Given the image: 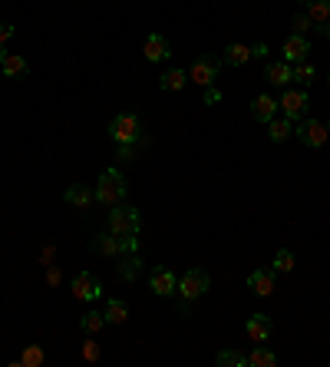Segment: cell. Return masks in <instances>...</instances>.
<instances>
[{"instance_id": "obj_8", "label": "cell", "mask_w": 330, "mask_h": 367, "mask_svg": "<svg viewBox=\"0 0 330 367\" xmlns=\"http://www.w3.org/2000/svg\"><path fill=\"white\" fill-rule=\"evenodd\" d=\"M73 298L76 301H96L99 295H103V281L96 278V275H89V271H79V275H73Z\"/></svg>"}, {"instance_id": "obj_28", "label": "cell", "mask_w": 330, "mask_h": 367, "mask_svg": "<svg viewBox=\"0 0 330 367\" xmlns=\"http://www.w3.org/2000/svg\"><path fill=\"white\" fill-rule=\"evenodd\" d=\"M142 271V261H139V255H136V251H129V258L123 261V278L126 281H132L136 278V275H139Z\"/></svg>"}, {"instance_id": "obj_19", "label": "cell", "mask_w": 330, "mask_h": 367, "mask_svg": "<svg viewBox=\"0 0 330 367\" xmlns=\"http://www.w3.org/2000/svg\"><path fill=\"white\" fill-rule=\"evenodd\" d=\"M0 70H4V77L7 80H20L30 73V63L23 57H17V53H7V60L0 63Z\"/></svg>"}, {"instance_id": "obj_7", "label": "cell", "mask_w": 330, "mask_h": 367, "mask_svg": "<svg viewBox=\"0 0 330 367\" xmlns=\"http://www.w3.org/2000/svg\"><path fill=\"white\" fill-rule=\"evenodd\" d=\"M218 70H221V60H215V57H198L195 63H192V73H189V80L195 83V87H215L218 83Z\"/></svg>"}, {"instance_id": "obj_30", "label": "cell", "mask_w": 330, "mask_h": 367, "mask_svg": "<svg viewBox=\"0 0 330 367\" xmlns=\"http://www.w3.org/2000/svg\"><path fill=\"white\" fill-rule=\"evenodd\" d=\"M291 27H294V33H307V30H311L314 23H311V17H307V13H294Z\"/></svg>"}, {"instance_id": "obj_14", "label": "cell", "mask_w": 330, "mask_h": 367, "mask_svg": "<svg viewBox=\"0 0 330 367\" xmlns=\"http://www.w3.org/2000/svg\"><path fill=\"white\" fill-rule=\"evenodd\" d=\"M277 109H281L277 106V99H274L271 93H261V97H255V103H251V116H255L258 123L268 126L274 116H277Z\"/></svg>"}, {"instance_id": "obj_6", "label": "cell", "mask_w": 330, "mask_h": 367, "mask_svg": "<svg viewBox=\"0 0 330 367\" xmlns=\"http://www.w3.org/2000/svg\"><path fill=\"white\" fill-rule=\"evenodd\" d=\"M294 136H297L304 146H311V149H321V146L327 143L330 129L321 123V119H301V123H294Z\"/></svg>"}, {"instance_id": "obj_3", "label": "cell", "mask_w": 330, "mask_h": 367, "mask_svg": "<svg viewBox=\"0 0 330 367\" xmlns=\"http://www.w3.org/2000/svg\"><path fill=\"white\" fill-rule=\"evenodd\" d=\"M109 136H113L116 146H126V143H139L142 139V123L136 113L123 109V113H116L113 123H109Z\"/></svg>"}, {"instance_id": "obj_11", "label": "cell", "mask_w": 330, "mask_h": 367, "mask_svg": "<svg viewBox=\"0 0 330 367\" xmlns=\"http://www.w3.org/2000/svg\"><path fill=\"white\" fill-rule=\"evenodd\" d=\"M245 331H248V338L255 341V344H264V341L271 338V331H274V324H271V318L268 314H251V318L245 321Z\"/></svg>"}, {"instance_id": "obj_15", "label": "cell", "mask_w": 330, "mask_h": 367, "mask_svg": "<svg viewBox=\"0 0 330 367\" xmlns=\"http://www.w3.org/2000/svg\"><path fill=\"white\" fill-rule=\"evenodd\" d=\"M248 288L255 291L258 298H271V291H274V271L255 268L251 275H248Z\"/></svg>"}, {"instance_id": "obj_16", "label": "cell", "mask_w": 330, "mask_h": 367, "mask_svg": "<svg viewBox=\"0 0 330 367\" xmlns=\"http://www.w3.org/2000/svg\"><path fill=\"white\" fill-rule=\"evenodd\" d=\"M63 199H66V205H73V209H89V205L96 202V192L86 189V185H70Z\"/></svg>"}, {"instance_id": "obj_4", "label": "cell", "mask_w": 330, "mask_h": 367, "mask_svg": "<svg viewBox=\"0 0 330 367\" xmlns=\"http://www.w3.org/2000/svg\"><path fill=\"white\" fill-rule=\"evenodd\" d=\"M208 285H211V278H208L205 268H189L185 275L179 278V295L182 301H198L202 295L208 291Z\"/></svg>"}, {"instance_id": "obj_31", "label": "cell", "mask_w": 330, "mask_h": 367, "mask_svg": "<svg viewBox=\"0 0 330 367\" xmlns=\"http://www.w3.org/2000/svg\"><path fill=\"white\" fill-rule=\"evenodd\" d=\"M99 354H103V351H99V344H96V341H86V344H83V358L89 361V364H96V361H99Z\"/></svg>"}, {"instance_id": "obj_21", "label": "cell", "mask_w": 330, "mask_h": 367, "mask_svg": "<svg viewBox=\"0 0 330 367\" xmlns=\"http://www.w3.org/2000/svg\"><path fill=\"white\" fill-rule=\"evenodd\" d=\"M248 60H251V47H245V43H231L221 53V63H228V67H245Z\"/></svg>"}, {"instance_id": "obj_32", "label": "cell", "mask_w": 330, "mask_h": 367, "mask_svg": "<svg viewBox=\"0 0 330 367\" xmlns=\"http://www.w3.org/2000/svg\"><path fill=\"white\" fill-rule=\"evenodd\" d=\"M139 155V143H126L119 146V159H136Z\"/></svg>"}, {"instance_id": "obj_1", "label": "cell", "mask_w": 330, "mask_h": 367, "mask_svg": "<svg viewBox=\"0 0 330 367\" xmlns=\"http://www.w3.org/2000/svg\"><path fill=\"white\" fill-rule=\"evenodd\" d=\"M96 202H103L106 209H113V205H119L126 199V192H129V185H126L123 172L119 169H106L103 175H99V182H96Z\"/></svg>"}, {"instance_id": "obj_5", "label": "cell", "mask_w": 330, "mask_h": 367, "mask_svg": "<svg viewBox=\"0 0 330 367\" xmlns=\"http://www.w3.org/2000/svg\"><path fill=\"white\" fill-rule=\"evenodd\" d=\"M277 106H281V113L291 123H301L304 116H307V106H311V99H307V89H287L281 99H277Z\"/></svg>"}, {"instance_id": "obj_17", "label": "cell", "mask_w": 330, "mask_h": 367, "mask_svg": "<svg viewBox=\"0 0 330 367\" xmlns=\"http://www.w3.org/2000/svg\"><path fill=\"white\" fill-rule=\"evenodd\" d=\"M268 136H271V143H287L294 136V123L287 116H274L268 123Z\"/></svg>"}, {"instance_id": "obj_29", "label": "cell", "mask_w": 330, "mask_h": 367, "mask_svg": "<svg viewBox=\"0 0 330 367\" xmlns=\"http://www.w3.org/2000/svg\"><path fill=\"white\" fill-rule=\"evenodd\" d=\"M20 364H27V367H40V364H43V348H37V344H30V348L23 351V358H20Z\"/></svg>"}, {"instance_id": "obj_13", "label": "cell", "mask_w": 330, "mask_h": 367, "mask_svg": "<svg viewBox=\"0 0 330 367\" xmlns=\"http://www.w3.org/2000/svg\"><path fill=\"white\" fill-rule=\"evenodd\" d=\"M264 80L271 83V87H287L294 80V67L291 63H284V60H268V67H264Z\"/></svg>"}, {"instance_id": "obj_10", "label": "cell", "mask_w": 330, "mask_h": 367, "mask_svg": "<svg viewBox=\"0 0 330 367\" xmlns=\"http://www.w3.org/2000/svg\"><path fill=\"white\" fill-rule=\"evenodd\" d=\"M281 57H284V63H301V60H307L311 57V43H307V37H304V33H291V37L284 40Z\"/></svg>"}, {"instance_id": "obj_12", "label": "cell", "mask_w": 330, "mask_h": 367, "mask_svg": "<svg viewBox=\"0 0 330 367\" xmlns=\"http://www.w3.org/2000/svg\"><path fill=\"white\" fill-rule=\"evenodd\" d=\"M142 53H145V60H149V63H162V60L172 57V47H169V40L162 37V33H149V37H145V50H142Z\"/></svg>"}, {"instance_id": "obj_35", "label": "cell", "mask_w": 330, "mask_h": 367, "mask_svg": "<svg viewBox=\"0 0 330 367\" xmlns=\"http://www.w3.org/2000/svg\"><path fill=\"white\" fill-rule=\"evenodd\" d=\"M10 37H13V27H10V23H0V43H7Z\"/></svg>"}, {"instance_id": "obj_2", "label": "cell", "mask_w": 330, "mask_h": 367, "mask_svg": "<svg viewBox=\"0 0 330 367\" xmlns=\"http://www.w3.org/2000/svg\"><path fill=\"white\" fill-rule=\"evenodd\" d=\"M109 229H113V235H119V239H129V235H139L142 229V215L139 209H132V205H113L109 209Z\"/></svg>"}, {"instance_id": "obj_22", "label": "cell", "mask_w": 330, "mask_h": 367, "mask_svg": "<svg viewBox=\"0 0 330 367\" xmlns=\"http://www.w3.org/2000/svg\"><path fill=\"white\" fill-rule=\"evenodd\" d=\"M189 83V73L185 70H169V73H162V80H159V87H162V93H179L182 87Z\"/></svg>"}, {"instance_id": "obj_26", "label": "cell", "mask_w": 330, "mask_h": 367, "mask_svg": "<svg viewBox=\"0 0 330 367\" xmlns=\"http://www.w3.org/2000/svg\"><path fill=\"white\" fill-rule=\"evenodd\" d=\"M271 271H281V275H287V271H294V251L291 248H281L277 255H274V268Z\"/></svg>"}, {"instance_id": "obj_27", "label": "cell", "mask_w": 330, "mask_h": 367, "mask_svg": "<svg viewBox=\"0 0 330 367\" xmlns=\"http://www.w3.org/2000/svg\"><path fill=\"white\" fill-rule=\"evenodd\" d=\"M294 67V80L301 83V87H311L314 83V67L307 63V60H301V63H291Z\"/></svg>"}, {"instance_id": "obj_23", "label": "cell", "mask_w": 330, "mask_h": 367, "mask_svg": "<svg viewBox=\"0 0 330 367\" xmlns=\"http://www.w3.org/2000/svg\"><path fill=\"white\" fill-rule=\"evenodd\" d=\"M103 328H106V314H99V311H86L83 318H79V331H83V334H89V338H93V334H99Z\"/></svg>"}, {"instance_id": "obj_34", "label": "cell", "mask_w": 330, "mask_h": 367, "mask_svg": "<svg viewBox=\"0 0 330 367\" xmlns=\"http://www.w3.org/2000/svg\"><path fill=\"white\" fill-rule=\"evenodd\" d=\"M251 57L268 60V47H264V43H255V47H251Z\"/></svg>"}, {"instance_id": "obj_33", "label": "cell", "mask_w": 330, "mask_h": 367, "mask_svg": "<svg viewBox=\"0 0 330 367\" xmlns=\"http://www.w3.org/2000/svg\"><path fill=\"white\" fill-rule=\"evenodd\" d=\"M208 103V106H215V103H221V89L218 87H205V97H202Z\"/></svg>"}, {"instance_id": "obj_25", "label": "cell", "mask_w": 330, "mask_h": 367, "mask_svg": "<svg viewBox=\"0 0 330 367\" xmlns=\"http://www.w3.org/2000/svg\"><path fill=\"white\" fill-rule=\"evenodd\" d=\"M277 358H274V351H268L264 344H258L251 354H248V367H274Z\"/></svg>"}, {"instance_id": "obj_20", "label": "cell", "mask_w": 330, "mask_h": 367, "mask_svg": "<svg viewBox=\"0 0 330 367\" xmlns=\"http://www.w3.org/2000/svg\"><path fill=\"white\" fill-rule=\"evenodd\" d=\"M103 314H106V324H126V321H129V305L119 298H109Z\"/></svg>"}, {"instance_id": "obj_37", "label": "cell", "mask_w": 330, "mask_h": 367, "mask_svg": "<svg viewBox=\"0 0 330 367\" xmlns=\"http://www.w3.org/2000/svg\"><path fill=\"white\" fill-rule=\"evenodd\" d=\"M4 60H7V50H4V43H0V63H4Z\"/></svg>"}, {"instance_id": "obj_18", "label": "cell", "mask_w": 330, "mask_h": 367, "mask_svg": "<svg viewBox=\"0 0 330 367\" xmlns=\"http://www.w3.org/2000/svg\"><path fill=\"white\" fill-rule=\"evenodd\" d=\"M304 13L311 17L314 27H321V23H330V0H304Z\"/></svg>"}, {"instance_id": "obj_24", "label": "cell", "mask_w": 330, "mask_h": 367, "mask_svg": "<svg viewBox=\"0 0 330 367\" xmlns=\"http://www.w3.org/2000/svg\"><path fill=\"white\" fill-rule=\"evenodd\" d=\"M215 364L218 367H248V354H241V351H235V348H225V351H218Z\"/></svg>"}, {"instance_id": "obj_9", "label": "cell", "mask_w": 330, "mask_h": 367, "mask_svg": "<svg viewBox=\"0 0 330 367\" xmlns=\"http://www.w3.org/2000/svg\"><path fill=\"white\" fill-rule=\"evenodd\" d=\"M149 288H152V295H159V298H172V295H179V278H175L169 268H152Z\"/></svg>"}, {"instance_id": "obj_36", "label": "cell", "mask_w": 330, "mask_h": 367, "mask_svg": "<svg viewBox=\"0 0 330 367\" xmlns=\"http://www.w3.org/2000/svg\"><path fill=\"white\" fill-rule=\"evenodd\" d=\"M317 33H321V37H327V40H330V23H321V27H317Z\"/></svg>"}]
</instances>
